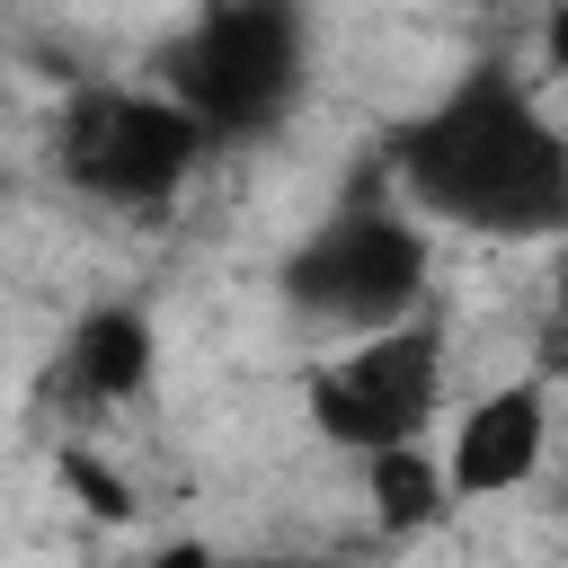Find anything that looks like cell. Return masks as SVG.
I'll list each match as a JSON object with an SVG mask.
<instances>
[{"label":"cell","mask_w":568,"mask_h":568,"mask_svg":"<svg viewBox=\"0 0 568 568\" xmlns=\"http://www.w3.org/2000/svg\"><path fill=\"white\" fill-rule=\"evenodd\" d=\"M399 204L453 231L488 240H550L568 231V133L541 115V98L479 62L435 106H417L390 142Z\"/></svg>","instance_id":"1"},{"label":"cell","mask_w":568,"mask_h":568,"mask_svg":"<svg viewBox=\"0 0 568 568\" xmlns=\"http://www.w3.org/2000/svg\"><path fill=\"white\" fill-rule=\"evenodd\" d=\"M426 293V231L408 204L390 195H364V204H337L293 257H284V302L311 320V328H337L346 346L355 337H382V328H408V302Z\"/></svg>","instance_id":"2"},{"label":"cell","mask_w":568,"mask_h":568,"mask_svg":"<svg viewBox=\"0 0 568 568\" xmlns=\"http://www.w3.org/2000/svg\"><path fill=\"white\" fill-rule=\"evenodd\" d=\"M213 151V133L169 98V89H133V80H89L71 89L62 124H53V169L89 195V204H124L151 213L169 204L195 160Z\"/></svg>","instance_id":"3"},{"label":"cell","mask_w":568,"mask_h":568,"mask_svg":"<svg viewBox=\"0 0 568 568\" xmlns=\"http://www.w3.org/2000/svg\"><path fill=\"white\" fill-rule=\"evenodd\" d=\"M302 408L328 444L346 453H399V444H426L435 408H444V337L435 320H408V328H382V337H355L320 364H302Z\"/></svg>","instance_id":"4"},{"label":"cell","mask_w":568,"mask_h":568,"mask_svg":"<svg viewBox=\"0 0 568 568\" xmlns=\"http://www.w3.org/2000/svg\"><path fill=\"white\" fill-rule=\"evenodd\" d=\"M169 98L213 133H266L302 98V18L293 9H204L169 44Z\"/></svg>","instance_id":"5"},{"label":"cell","mask_w":568,"mask_h":568,"mask_svg":"<svg viewBox=\"0 0 568 568\" xmlns=\"http://www.w3.org/2000/svg\"><path fill=\"white\" fill-rule=\"evenodd\" d=\"M541 453H550V390L541 382H497L462 408L444 470H453V497H506L541 470Z\"/></svg>","instance_id":"6"},{"label":"cell","mask_w":568,"mask_h":568,"mask_svg":"<svg viewBox=\"0 0 568 568\" xmlns=\"http://www.w3.org/2000/svg\"><path fill=\"white\" fill-rule=\"evenodd\" d=\"M62 373H71V390L98 399V408L142 399V382H151V320H142L133 302L80 311V320H71V346H62Z\"/></svg>","instance_id":"7"},{"label":"cell","mask_w":568,"mask_h":568,"mask_svg":"<svg viewBox=\"0 0 568 568\" xmlns=\"http://www.w3.org/2000/svg\"><path fill=\"white\" fill-rule=\"evenodd\" d=\"M364 497H373V524L382 532H426V524L453 515V470L426 444H399V453H373L364 462Z\"/></svg>","instance_id":"8"},{"label":"cell","mask_w":568,"mask_h":568,"mask_svg":"<svg viewBox=\"0 0 568 568\" xmlns=\"http://www.w3.org/2000/svg\"><path fill=\"white\" fill-rule=\"evenodd\" d=\"M62 479H71V488H80V497H89V506H98L106 524H115V515H133V497H124V479H106V470H98L89 453H62Z\"/></svg>","instance_id":"9"},{"label":"cell","mask_w":568,"mask_h":568,"mask_svg":"<svg viewBox=\"0 0 568 568\" xmlns=\"http://www.w3.org/2000/svg\"><path fill=\"white\" fill-rule=\"evenodd\" d=\"M550 62H559V71H568V9H559V18H550Z\"/></svg>","instance_id":"10"},{"label":"cell","mask_w":568,"mask_h":568,"mask_svg":"<svg viewBox=\"0 0 568 568\" xmlns=\"http://www.w3.org/2000/svg\"><path fill=\"white\" fill-rule=\"evenodd\" d=\"M222 568H320V559H222Z\"/></svg>","instance_id":"11"}]
</instances>
